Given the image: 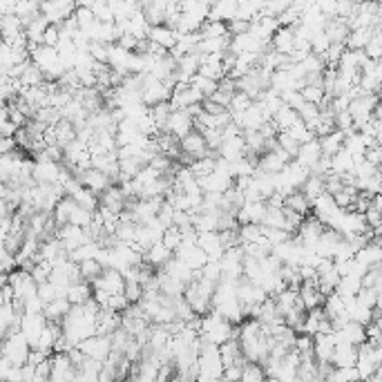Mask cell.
<instances>
[{"instance_id": "cell-15", "label": "cell", "mask_w": 382, "mask_h": 382, "mask_svg": "<svg viewBox=\"0 0 382 382\" xmlns=\"http://www.w3.org/2000/svg\"><path fill=\"white\" fill-rule=\"evenodd\" d=\"M147 41L154 43L157 47L166 49V52H170L177 43V32L166 27V25H154V27H150V34H147Z\"/></svg>"}, {"instance_id": "cell-13", "label": "cell", "mask_w": 382, "mask_h": 382, "mask_svg": "<svg viewBox=\"0 0 382 382\" xmlns=\"http://www.w3.org/2000/svg\"><path fill=\"white\" fill-rule=\"evenodd\" d=\"M355 360H358V347H353V344H347V342L336 344L334 355H331V367L347 369V367H353Z\"/></svg>"}, {"instance_id": "cell-5", "label": "cell", "mask_w": 382, "mask_h": 382, "mask_svg": "<svg viewBox=\"0 0 382 382\" xmlns=\"http://www.w3.org/2000/svg\"><path fill=\"white\" fill-rule=\"evenodd\" d=\"M74 349H77L83 358L103 364L110 358V353H112V340H110V336H92L88 340H83L79 347Z\"/></svg>"}, {"instance_id": "cell-20", "label": "cell", "mask_w": 382, "mask_h": 382, "mask_svg": "<svg viewBox=\"0 0 382 382\" xmlns=\"http://www.w3.org/2000/svg\"><path fill=\"white\" fill-rule=\"evenodd\" d=\"M320 143V150H322L324 157H334L338 150H342V143H344V132L340 130H334V132H329L327 137L322 139H317Z\"/></svg>"}, {"instance_id": "cell-25", "label": "cell", "mask_w": 382, "mask_h": 382, "mask_svg": "<svg viewBox=\"0 0 382 382\" xmlns=\"http://www.w3.org/2000/svg\"><path fill=\"white\" fill-rule=\"evenodd\" d=\"M27 382H49V378H45V376H39V374H34Z\"/></svg>"}, {"instance_id": "cell-22", "label": "cell", "mask_w": 382, "mask_h": 382, "mask_svg": "<svg viewBox=\"0 0 382 382\" xmlns=\"http://www.w3.org/2000/svg\"><path fill=\"white\" fill-rule=\"evenodd\" d=\"M103 273V266L98 264L96 260H88V262H81L79 264V275L83 282H88V284H92V282Z\"/></svg>"}, {"instance_id": "cell-14", "label": "cell", "mask_w": 382, "mask_h": 382, "mask_svg": "<svg viewBox=\"0 0 382 382\" xmlns=\"http://www.w3.org/2000/svg\"><path fill=\"white\" fill-rule=\"evenodd\" d=\"M164 273L170 277V279H175V282H179V284H183V286H188L190 282L197 277V273H192V270L183 264L181 260H177V257H172V260L162 268Z\"/></svg>"}, {"instance_id": "cell-7", "label": "cell", "mask_w": 382, "mask_h": 382, "mask_svg": "<svg viewBox=\"0 0 382 382\" xmlns=\"http://www.w3.org/2000/svg\"><path fill=\"white\" fill-rule=\"evenodd\" d=\"M192 130H195V119L186 112V110H172L162 132L170 134L172 139L181 141V139L186 137V134H190Z\"/></svg>"}, {"instance_id": "cell-27", "label": "cell", "mask_w": 382, "mask_h": 382, "mask_svg": "<svg viewBox=\"0 0 382 382\" xmlns=\"http://www.w3.org/2000/svg\"><path fill=\"white\" fill-rule=\"evenodd\" d=\"M355 382H360V380H355Z\"/></svg>"}, {"instance_id": "cell-21", "label": "cell", "mask_w": 382, "mask_h": 382, "mask_svg": "<svg viewBox=\"0 0 382 382\" xmlns=\"http://www.w3.org/2000/svg\"><path fill=\"white\" fill-rule=\"evenodd\" d=\"M286 132H289V137H291L295 143H298V145H302V143H309V141H313V139H315V134H313L309 128H306L300 119L295 121V123H293V126H291Z\"/></svg>"}, {"instance_id": "cell-24", "label": "cell", "mask_w": 382, "mask_h": 382, "mask_svg": "<svg viewBox=\"0 0 382 382\" xmlns=\"http://www.w3.org/2000/svg\"><path fill=\"white\" fill-rule=\"evenodd\" d=\"M16 150H18V145L14 139H0V154H11Z\"/></svg>"}, {"instance_id": "cell-16", "label": "cell", "mask_w": 382, "mask_h": 382, "mask_svg": "<svg viewBox=\"0 0 382 382\" xmlns=\"http://www.w3.org/2000/svg\"><path fill=\"white\" fill-rule=\"evenodd\" d=\"M170 260H172V253L166 249V246H164L162 242H159V244H152L150 249H147V251L143 253V264H145V266H150L152 270H154V268L162 270Z\"/></svg>"}, {"instance_id": "cell-8", "label": "cell", "mask_w": 382, "mask_h": 382, "mask_svg": "<svg viewBox=\"0 0 382 382\" xmlns=\"http://www.w3.org/2000/svg\"><path fill=\"white\" fill-rule=\"evenodd\" d=\"M179 150H181V157H188L190 162H197V159H204V157H215V152L208 150L202 132L197 130H192L179 141Z\"/></svg>"}, {"instance_id": "cell-2", "label": "cell", "mask_w": 382, "mask_h": 382, "mask_svg": "<svg viewBox=\"0 0 382 382\" xmlns=\"http://www.w3.org/2000/svg\"><path fill=\"white\" fill-rule=\"evenodd\" d=\"M235 331H237V327L228 324L226 320L219 317L215 311H208L206 315H202L199 327H197L199 342L213 344V347H221V344L235 340Z\"/></svg>"}, {"instance_id": "cell-18", "label": "cell", "mask_w": 382, "mask_h": 382, "mask_svg": "<svg viewBox=\"0 0 382 382\" xmlns=\"http://www.w3.org/2000/svg\"><path fill=\"white\" fill-rule=\"evenodd\" d=\"M65 300L70 302V306H81L85 302L92 300V286L88 282H74V284L65 291Z\"/></svg>"}, {"instance_id": "cell-1", "label": "cell", "mask_w": 382, "mask_h": 382, "mask_svg": "<svg viewBox=\"0 0 382 382\" xmlns=\"http://www.w3.org/2000/svg\"><path fill=\"white\" fill-rule=\"evenodd\" d=\"M96 315L98 306L94 300L81 306H72L70 313L60 320V338L67 342V347H79L83 340L96 336Z\"/></svg>"}, {"instance_id": "cell-19", "label": "cell", "mask_w": 382, "mask_h": 382, "mask_svg": "<svg viewBox=\"0 0 382 382\" xmlns=\"http://www.w3.org/2000/svg\"><path fill=\"white\" fill-rule=\"evenodd\" d=\"M70 309H72L70 302H67L65 298H58V300H54V302L45 304L43 315H45L47 322H52V324H60V320H63V317L70 313Z\"/></svg>"}, {"instance_id": "cell-12", "label": "cell", "mask_w": 382, "mask_h": 382, "mask_svg": "<svg viewBox=\"0 0 382 382\" xmlns=\"http://www.w3.org/2000/svg\"><path fill=\"white\" fill-rule=\"evenodd\" d=\"M322 157H324V154H322V150H320L317 139H313V141L302 143V145L298 147V152H295V159H293V162H295V164H300L302 168H306V170L311 172Z\"/></svg>"}, {"instance_id": "cell-23", "label": "cell", "mask_w": 382, "mask_h": 382, "mask_svg": "<svg viewBox=\"0 0 382 382\" xmlns=\"http://www.w3.org/2000/svg\"><path fill=\"white\" fill-rule=\"evenodd\" d=\"M239 382H266V374H264V369H262L260 364L246 362L244 369H242Z\"/></svg>"}, {"instance_id": "cell-3", "label": "cell", "mask_w": 382, "mask_h": 382, "mask_svg": "<svg viewBox=\"0 0 382 382\" xmlns=\"http://www.w3.org/2000/svg\"><path fill=\"white\" fill-rule=\"evenodd\" d=\"M29 344H27V340H25L22 336H20V331L16 329V331H11V334L3 340V344H0V355L11 364V367H16V369H20V367H25L27 364V360H29Z\"/></svg>"}, {"instance_id": "cell-10", "label": "cell", "mask_w": 382, "mask_h": 382, "mask_svg": "<svg viewBox=\"0 0 382 382\" xmlns=\"http://www.w3.org/2000/svg\"><path fill=\"white\" fill-rule=\"evenodd\" d=\"M77 5L74 3H63V0H56V3H43L39 5V11L45 16L49 25H63L67 18H72Z\"/></svg>"}, {"instance_id": "cell-6", "label": "cell", "mask_w": 382, "mask_h": 382, "mask_svg": "<svg viewBox=\"0 0 382 382\" xmlns=\"http://www.w3.org/2000/svg\"><path fill=\"white\" fill-rule=\"evenodd\" d=\"M45 327H47V320L43 313H20V317H18V331H20V336L27 340L29 349L36 344V340L41 338Z\"/></svg>"}, {"instance_id": "cell-17", "label": "cell", "mask_w": 382, "mask_h": 382, "mask_svg": "<svg viewBox=\"0 0 382 382\" xmlns=\"http://www.w3.org/2000/svg\"><path fill=\"white\" fill-rule=\"evenodd\" d=\"M270 47H273V52L279 54V56H289L295 47V36H293V29L291 27H279L273 39H270Z\"/></svg>"}, {"instance_id": "cell-9", "label": "cell", "mask_w": 382, "mask_h": 382, "mask_svg": "<svg viewBox=\"0 0 382 382\" xmlns=\"http://www.w3.org/2000/svg\"><path fill=\"white\" fill-rule=\"evenodd\" d=\"M92 291H101L105 295H123L126 289V277H123L119 270L112 268H103V273L92 282Z\"/></svg>"}, {"instance_id": "cell-11", "label": "cell", "mask_w": 382, "mask_h": 382, "mask_svg": "<svg viewBox=\"0 0 382 382\" xmlns=\"http://www.w3.org/2000/svg\"><path fill=\"white\" fill-rule=\"evenodd\" d=\"M266 215V202H244L237 213H235V221L237 224H257L262 226V219Z\"/></svg>"}, {"instance_id": "cell-4", "label": "cell", "mask_w": 382, "mask_h": 382, "mask_svg": "<svg viewBox=\"0 0 382 382\" xmlns=\"http://www.w3.org/2000/svg\"><path fill=\"white\" fill-rule=\"evenodd\" d=\"M172 88H175V85L164 83L159 79H152V77H147V74H145L143 81H141V101H143V105L145 107H154L159 103H168Z\"/></svg>"}, {"instance_id": "cell-26", "label": "cell", "mask_w": 382, "mask_h": 382, "mask_svg": "<svg viewBox=\"0 0 382 382\" xmlns=\"http://www.w3.org/2000/svg\"><path fill=\"white\" fill-rule=\"evenodd\" d=\"M192 382H213V380H206V378H195Z\"/></svg>"}]
</instances>
